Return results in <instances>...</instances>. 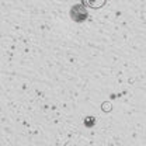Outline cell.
<instances>
[{
  "instance_id": "cell-1",
  "label": "cell",
  "mask_w": 146,
  "mask_h": 146,
  "mask_svg": "<svg viewBox=\"0 0 146 146\" xmlns=\"http://www.w3.org/2000/svg\"><path fill=\"white\" fill-rule=\"evenodd\" d=\"M104 3H106V1H97V3H90V1H86V4H87V6H90V7H96V9H97V7L104 6Z\"/></svg>"
}]
</instances>
